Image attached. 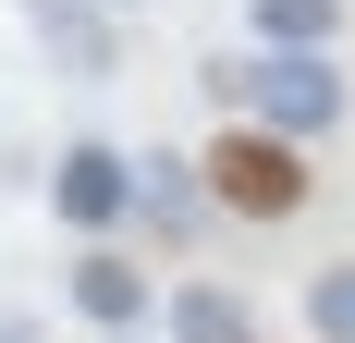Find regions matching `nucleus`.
I'll use <instances>...</instances> for the list:
<instances>
[{
	"label": "nucleus",
	"instance_id": "obj_1",
	"mask_svg": "<svg viewBox=\"0 0 355 343\" xmlns=\"http://www.w3.org/2000/svg\"><path fill=\"white\" fill-rule=\"evenodd\" d=\"M209 86L220 99H245L270 135H294V147H319L331 123H343V62L331 49H257V62H209Z\"/></svg>",
	"mask_w": 355,
	"mask_h": 343
},
{
	"label": "nucleus",
	"instance_id": "obj_2",
	"mask_svg": "<svg viewBox=\"0 0 355 343\" xmlns=\"http://www.w3.org/2000/svg\"><path fill=\"white\" fill-rule=\"evenodd\" d=\"M209 196L233 221H294L306 208V147L270 135V123H233V135H209Z\"/></svg>",
	"mask_w": 355,
	"mask_h": 343
},
{
	"label": "nucleus",
	"instance_id": "obj_3",
	"mask_svg": "<svg viewBox=\"0 0 355 343\" xmlns=\"http://www.w3.org/2000/svg\"><path fill=\"white\" fill-rule=\"evenodd\" d=\"M49 208H62L86 245H98V233H123V208H135V160H123V147H62V172H49Z\"/></svg>",
	"mask_w": 355,
	"mask_h": 343
},
{
	"label": "nucleus",
	"instance_id": "obj_4",
	"mask_svg": "<svg viewBox=\"0 0 355 343\" xmlns=\"http://www.w3.org/2000/svg\"><path fill=\"white\" fill-rule=\"evenodd\" d=\"M73 307L98 319L110 343H123V331H135V319H147V270H135V258H123V245H86V258H73Z\"/></svg>",
	"mask_w": 355,
	"mask_h": 343
},
{
	"label": "nucleus",
	"instance_id": "obj_5",
	"mask_svg": "<svg viewBox=\"0 0 355 343\" xmlns=\"http://www.w3.org/2000/svg\"><path fill=\"white\" fill-rule=\"evenodd\" d=\"M172 343H257V307L233 282H184L172 294Z\"/></svg>",
	"mask_w": 355,
	"mask_h": 343
},
{
	"label": "nucleus",
	"instance_id": "obj_6",
	"mask_svg": "<svg viewBox=\"0 0 355 343\" xmlns=\"http://www.w3.org/2000/svg\"><path fill=\"white\" fill-rule=\"evenodd\" d=\"M37 37L62 49L73 74H110V12H73V0H37Z\"/></svg>",
	"mask_w": 355,
	"mask_h": 343
},
{
	"label": "nucleus",
	"instance_id": "obj_7",
	"mask_svg": "<svg viewBox=\"0 0 355 343\" xmlns=\"http://www.w3.org/2000/svg\"><path fill=\"white\" fill-rule=\"evenodd\" d=\"M331 25H343V0H257V37L270 49H331Z\"/></svg>",
	"mask_w": 355,
	"mask_h": 343
},
{
	"label": "nucleus",
	"instance_id": "obj_8",
	"mask_svg": "<svg viewBox=\"0 0 355 343\" xmlns=\"http://www.w3.org/2000/svg\"><path fill=\"white\" fill-rule=\"evenodd\" d=\"M306 331H319V343H355V258L306 270Z\"/></svg>",
	"mask_w": 355,
	"mask_h": 343
},
{
	"label": "nucleus",
	"instance_id": "obj_9",
	"mask_svg": "<svg viewBox=\"0 0 355 343\" xmlns=\"http://www.w3.org/2000/svg\"><path fill=\"white\" fill-rule=\"evenodd\" d=\"M0 343H37V331H25V319H0Z\"/></svg>",
	"mask_w": 355,
	"mask_h": 343
},
{
	"label": "nucleus",
	"instance_id": "obj_10",
	"mask_svg": "<svg viewBox=\"0 0 355 343\" xmlns=\"http://www.w3.org/2000/svg\"><path fill=\"white\" fill-rule=\"evenodd\" d=\"M98 12H135V0H98Z\"/></svg>",
	"mask_w": 355,
	"mask_h": 343
},
{
	"label": "nucleus",
	"instance_id": "obj_11",
	"mask_svg": "<svg viewBox=\"0 0 355 343\" xmlns=\"http://www.w3.org/2000/svg\"><path fill=\"white\" fill-rule=\"evenodd\" d=\"M123 343H135V331H123Z\"/></svg>",
	"mask_w": 355,
	"mask_h": 343
}]
</instances>
